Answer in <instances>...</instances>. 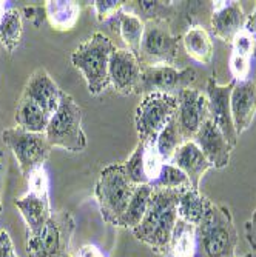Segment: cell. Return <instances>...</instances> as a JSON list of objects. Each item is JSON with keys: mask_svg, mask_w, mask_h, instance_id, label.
<instances>
[{"mask_svg": "<svg viewBox=\"0 0 256 257\" xmlns=\"http://www.w3.org/2000/svg\"><path fill=\"white\" fill-rule=\"evenodd\" d=\"M0 159H2V154H0ZM2 168V165H0ZM2 208H4V200H2V196H0V214H2Z\"/></svg>", "mask_w": 256, "mask_h": 257, "instance_id": "obj_39", "label": "cell"}, {"mask_svg": "<svg viewBox=\"0 0 256 257\" xmlns=\"http://www.w3.org/2000/svg\"><path fill=\"white\" fill-rule=\"evenodd\" d=\"M238 232L228 206L210 203L196 226L195 257H236Z\"/></svg>", "mask_w": 256, "mask_h": 257, "instance_id": "obj_2", "label": "cell"}, {"mask_svg": "<svg viewBox=\"0 0 256 257\" xmlns=\"http://www.w3.org/2000/svg\"><path fill=\"white\" fill-rule=\"evenodd\" d=\"M151 188H168V190H182L190 188V180L173 163H165L160 170V174L156 180L150 183Z\"/></svg>", "mask_w": 256, "mask_h": 257, "instance_id": "obj_29", "label": "cell"}, {"mask_svg": "<svg viewBox=\"0 0 256 257\" xmlns=\"http://www.w3.org/2000/svg\"><path fill=\"white\" fill-rule=\"evenodd\" d=\"M7 10H8V8H5V4H4V2H0V20H2V17H4V14L7 13Z\"/></svg>", "mask_w": 256, "mask_h": 257, "instance_id": "obj_38", "label": "cell"}, {"mask_svg": "<svg viewBox=\"0 0 256 257\" xmlns=\"http://www.w3.org/2000/svg\"><path fill=\"white\" fill-rule=\"evenodd\" d=\"M45 136L53 148L59 147L71 153L85 150L87 136L82 130V109L66 92L62 94L60 105L51 115Z\"/></svg>", "mask_w": 256, "mask_h": 257, "instance_id": "obj_6", "label": "cell"}, {"mask_svg": "<svg viewBox=\"0 0 256 257\" xmlns=\"http://www.w3.org/2000/svg\"><path fill=\"white\" fill-rule=\"evenodd\" d=\"M74 229V217L68 211L53 213L37 234H27L28 257H73L69 248Z\"/></svg>", "mask_w": 256, "mask_h": 257, "instance_id": "obj_5", "label": "cell"}, {"mask_svg": "<svg viewBox=\"0 0 256 257\" xmlns=\"http://www.w3.org/2000/svg\"><path fill=\"white\" fill-rule=\"evenodd\" d=\"M244 231H245V239H247L250 248L253 251H256V209L253 211L251 217L245 222Z\"/></svg>", "mask_w": 256, "mask_h": 257, "instance_id": "obj_35", "label": "cell"}, {"mask_svg": "<svg viewBox=\"0 0 256 257\" xmlns=\"http://www.w3.org/2000/svg\"><path fill=\"white\" fill-rule=\"evenodd\" d=\"M170 163H173L175 167H178L189 177L192 188L195 190H199V182L202 176L210 168H213V165L205 159V156L202 154V151L198 148V145L193 140L184 142L175 153Z\"/></svg>", "mask_w": 256, "mask_h": 257, "instance_id": "obj_19", "label": "cell"}, {"mask_svg": "<svg viewBox=\"0 0 256 257\" xmlns=\"http://www.w3.org/2000/svg\"><path fill=\"white\" fill-rule=\"evenodd\" d=\"M22 13L34 28H40L43 20L46 19L45 7H25V8H22Z\"/></svg>", "mask_w": 256, "mask_h": 257, "instance_id": "obj_33", "label": "cell"}, {"mask_svg": "<svg viewBox=\"0 0 256 257\" xmlns=\"http://www.w3.org/2000/svg\"><path fill=\"white\" fill-rule=\"evenodd\" d=\"M5 145L13 151L22 176H28L39 167H43V162L50 157L53 147L48 144L45 134H36L25 131L19 126L8 128L2 133Z\"/></svg>", "mask_w": 256, "mask_h": 257, "instance_id": "obj_9", "label": "cell"}, {"mask_svg": "<svg viewBox=\"0 0 256 257\" xmlns=\"http://www.w3.org/2000/svg\"><path fill=\"white\" fill-rule=\"evenodd\" d=\"M231 117L238 136L247 131L256 114V83L253 80L235 82L230 96Z\"/></svg>", "mask_w": 256, "mask_h": 257, "instance_id": "obj_17", "label": "cell"}, {"mask_svg": "<svg viewBox=\"0 0 256 257\" xmlns=\"http://www.w3.org/2000/svg\"><path fill=\"white\" fill-rule=\"evenodd\" d=\"M136 186L137 185H134L127 176L122 163H113L101 171L95 196L102 219L107 223L118 226L136 191Z\"/></svg>", "mask_w": 256, "mask_h": 257, "instance_id": "obj_4", "label": "cell"}, {"mask_svg": "<svg viewBox=\"0 0 256 257\" xmlns=\"http://www.w3.org/2000/svg\"><path fill=\"white\" fill-rule=\"evenodd\" d=\"M196 252V226L178 219L168 257H195Z\"/></svg>", "mask_w": 256, "mask_h": 257, "instance_id": "obj_26", "label": "cell"}, {"mask_svg": "<svg viewBox=\"0 0 256 257\" xmlns=\"http://www.w3.org/2000/svg\"><path fill=\"white\" fill-rule=\"evenodd\" d=\"M178 109V96L165 92L147 94L139 103L134 115L136 131L141 142H156L157 136L175 117Z\"/></svg>", "mask_w": 256, "mask_h": 257, "instance_id": "obj_7", "label": "cell"}, {"mask_svg": "<svg viewBox=\"0 0 256 257\" xmlns=\"http://www.w3.org/2000/svg\"><path fill=\"white\" fill-rule=\"evenodd\" d=\"M151 193H153V188L148 183L147 185H137L136 191H134L130 203H128V206L125 209L124 216L121 217L118 226L134 229L139 223H141L144 216H145V213H147Z\"/></svg>", "mask_w": 256, "mask_h": 257, "instance_id": "obj_25", "label": "cell"}, {"mask_svg": "<svg viewBox=\"0 0 256 257\" xmlns=\"http://www.w3.org/2000/svg\"><path fill=\"white\" fill-rule=\"evenodd\" d=\"M62 94L63 91L57 86L51 76L43 68H39L30 76L25 88H23L22 97L34 102L48 115H53L60 105Z\"/></svg>", "mask_w": 256, "mask_h": 257, "instance_id": "obj_16", "label": "cell"}, {"mask_svg": "<svg viewBox=\"0 0 256 257\" xmlns=\"http://www.w3.org/2000/svg\"><path fill=\"white\" fill-rule=\"evenodd\" d=\"M144 151H145V144L139 140V144L134 148L133 154L128 157V160H125L122 163L127 176L130 177V180L134 185H147L148 183V179H147L145 170H144Z\"/></svg>", "mask_w": 256, "mask_h": 257, "instance_id": "obj_30", "label": "cell"}, {"mask_svg": "<svg viewBox=\"0 0 256 257\" xmlns=\"http://www.w3.org/2000/svg\"><path fill=\"white\" fill-rule=\"evenodd\" d=\"M184 144V140L181 137V133H179V126H178V122H176V117H173L168 125L160 131V134L157 136L156 139V148H157V153L160 154L162 160L165 163H170L175 153L178 151V148Z\"/></svg>", "mask_w": 256, "mask_h": 257, "instance_id": "obj_28", "label": "cell"}, {"mask_svg": "<svg viewBox=\"0 0 256 257\" xmlns=\"http://www.w3.org/2000/svg\"><path fill=\"white\" fill-rule=\"evenodd\" d=\"M198 73L195 68L178 69L175 66L159 65L144 66L141 74V83L137 94H153V92H165V94L178 96L181 91L190 88L196 80Z\"/></svg>", "mask_w": 256, "mask_h": 257, "instance_id": "obj_10", "label": "cell"}, {"mask_svg": "<svg viewBox=\"0 0 256 257\" xmlns=\"http://www.w3.org/2000/svg\"><path fill=\"white\" fill-rule=\"evenodd\" d=\"M244 257H253V254H251V252H248V254H245Z\"/></svg>", "mask_w": 256, "mask_h": 257, "instance_id": "obj_40", "label": "cell"}, {"mask_svg": "<svg viewBox=\"0 0 256 257\" xmlns=\"http://www.w3.org/2000/svg\"><path fill=\"white\" fill-rule=\"evenodd\" d=\"M182 190L153 188L142 222L131 229L137 240L165 257L170 255V242L178 222L176 205Z\"/></svg>", "mask_w": 256, "mask_h": 257, "instance_id": "obj_1", "label": "cell"}, {"mask_svg": "<svg viewBox=\"0 0 256 257\" xmlns=\"http://www.w3.org/2000/svg\"><path fill=\"white\" fill-rule=\"evenodd\" d=\"M14 205L27 223V234H37L53 214L50 194L28 191L23 197L16 199Z\"/></svg>", "mask_w": 256, "mask_h": 257, "instance_id": "obj_18", "label": "cell"}, {"mask_svg": "<svg viewBox=\"0 0 256 257\" xmlns=\"http://www.w3.org/2000/svg\"><path fill=\"white\" fill-rule=\"evenodd\" d=\"M164 165H165V162L162 160L160 154L157 153L156 142H147L145 151H144V170H145V176L148 179V185L157 179Z\"/></svg>", "mask_w": 256, "mask_h": 257, "instance_id": "obj_31", "label": "cell"}, {"mask_svg": "<svg viewBox=\"0 0 256 257\" xmlns=\"http://www.w3.org/2000/svg\"><path fill=\"white\" fill-rule=\"evenodd\" d=\"M235 86V80H231L227 85H219L212 76L207 82L205 96L208 100V115L213 120V123L221 130L227 142L231 148H235L238 144V133L235 130L233 117H231V108H230V96L231 89Z\"/></svg>", "mask_w": 256, "mask_h": 257, "instance_id": "obj_11", "label": "cell"}, {"mask_svg": "<svg viewBox=\"0 0 256 257\" xmlns=\"http://www.w3.org/2000/svg\"><path fill=\"white\" fill-rule=\"evenodd\" d=\"M247 16L244 14L239 2H212L210 25L215 37L230 43L244 30Z\"/></svg>", "mask_w": 256, "mask_h": 257, "instance_id": "obj_15", "label": "cell"}, {"mask_svg": "<svg viewBox=\"0 0 256 257\" xmlns=\"http://www.w3.org/2000/svg\"><path fill=\"white\" fill-rule=\"evenodd\" d=\"M182 43L187 54L202 63L210 65L213 60V42L208 31L202 27H192L182 36Z\"/></svg>", "mask_w": 256, "mask_h": 257, "instance_id": "obj_22", "label": "cell"}, {"mask_svg": "<svg viewBox=\"0 0 256 257\" xmlns=\"http://www.w3.org/2000/svg\"><path fill=\"white\" fill-rule=\"evenodd\" d=\"M114 20L119 27L122 40L128 46V51H131L133 54H136L139 57L142 37H144V30H145V22L136 13L127 10L125 7Z\"/></svg>", "mask_w": 256, "mask_h": 257, "instance_id": "obj_23", "label": "cell"}, {"mask_svg": "<svg viewBox=\"0 0 256 257\" xmlns=\"http://www.w3.org/2000/svg\"><path fill=\"white\" fill-rule=\"evenodd\" d=\"M14 119H16L17 126L22 130L36 133V134H45L46 128H48L51 115L46 114L34 102L20 96V99L17 102Z\"/></svg>", "mask_w": 256, "mask_h": 257, "instance_id": "obj_21", "label": "cell"}, {"mask_svg": "<svg viewBox=\"0 0 256 257\" xmlns=\"http://www.w3.org/2000/svg\"><path fill=\"white\" fill-rule=\"evenodd\" d=\"M0 257H19L13 239L7 229L0 231Z\"/></svg>", "mask_w": 256, "mask_h": 257, "instance_id": "obj_34", "label": "cell"}, {"mask_svg": "<svg viewBox=\"0 0 256 257\" xmlns=\"http://www.w3.org/2000/svg\"><path fill=\"white\" fill-rule=\"evenodd\" d=\"M141 74L142 65L136 54L128 50H114L110 57L108 79L116 92L122 96L134 94V92L137 94Z\"/></svg>", "mask_w": 256, "mask_h": 257, "instance_id": "obj_13", "label": "cell"}, {"mask_svg": "<svg viewBox=\"0 0 256 257\" xmlns=\"http://www.w3.org/2000/svg\"><path fill=\"white\" fill-rule=\"evenodd\" d=\"M210 203L212 200L205 197L199 190H195L192 186L190 188H184L179 194L176 205L178 219L198 226L207 214V209L210 206Z\"/></svg>", "mask_w": 256, "mask_h": 257, "instance_id": "obj_20", "label": "cell"}, {"mask_svg": "<svg viewBox=\"0 0 256 257\" xmlns=\"http://www.w3.org/2000/svg\"><path fill=\"white\" fill-rule=\"evenodd\" d=\"M77 257H105V255H104V252H102L96 245L88 243V245H83V246L79 249Z\"/></svg>", "mask_w": 256, "mask_h": 257, "instance_id": "obj_36", "label": "cell"}, {"mask_svg": "<svg viewBox=\"0 0 256 257\" xmlns=\"http://www.w3.org/2000/svg\"><path fill=\"white\" fill-rule=\"evenodd\" d=\"M114 50L113 42L105 34L95 33L71 54L73 65L82 73L88 91L93 96L101 94L110 86L108 65Z\"/></svg>", "mask_w": 256, "mask_h": 257, "instance_id": "obj_3", "label": "cell"}, {"mask_svg": "<svg viewBox=\"0 0 256 257\" xmlns=\"http://www.w3.org/2000/svg\"><path fill=\"white\" fill-rule=\"evenodd\" d=\"M22 39V16L17 8H8L0 20V43L13 53Z\"/></svg>", "mask_w": 256, "mask_h": 257, "instance_id": "obj_27", "label": "cell"}, {"mask_svg": "<svg viewBox=\"0 0 256 257\" xmlns=\"http://www.w3.org/2000/svg\"><path fill=\"white\" fill-rule=\"evenodd\" d=\"M193 142L202 151L205 159L213 165L216 170H222L230 163L231 148L227 139L221 133V130L213 123V120L208 117L193 137Z\"/></svg>", "mask_w": 256, "mask_h": 257, "instance_id": "obj_14", "label": "cell"}, {"mask_svg": "<svg viewBox=\"0 0 256 257\" xmlns=\"http://www.w3.org/2000/svg\"><path fill=\"white\" fill-rule=\"evenodd\" d=\"M125 4L127 2H121V0H96V2H93V8H95L98 20L101 23H107L118 17Z\"/></svg>", "mask_w": 256, "mask_h": 257, "instance_id": "obj_32", "label": "cell"}, {"mask_svg": "<svg viewBox=\"0 0 256 257\" xmlns=\"http://www.w3.org/2000/svg\"><path fill=\"white\" fill-rule=\"evenodd\" d=\"M244 30H247L251 34V37L254 39V43H256V7H254V11L250 16H247Z\"/></svg>", "mask_w": 256, "mask_h": 257, "instance_id": "obj_37", "label": "cell"}, {"mask_svg": "<svg viewBox=\"0 0 256 257\" xmlns=\"http://www.w3.org/2000/svg\"><path fill=\"white\" fill-rule=\"evenodd\" d=\"M176 122L184 142H190L201 125L210 117L208 115V100L202 91L195 88H187L178 94V109Z\"/></svg>", "mask_w": 256, "mask_h": 257, "instance_id": "obj_12", "label": "cell"}, {"mask_svg": "<svg viewBox=\"0 0 256 257\" xmlns=\"http://www.w3.org/2000/svg\"><path fill=\"white\" fill-rule=\"evenodd\" d=\"M179 56V36L165 20H145L139 62L144 66H173Z\"/></svg>", "mask_w": 256, "mask_h": 257, "instance_id": "obj_8", "label": "cell"}, {"mask_svg": "<svg viewBox=\"0 0 256 257\" xmlns=\"http://www.w3.org/2000/svg\"><path fill=\"white\" fill-rule=\"evenodd\" d=\"M46 19L50 25L57 31H68L74 28L80 14V7L76 2H63V0H48L45 4Z\"/></svg>", "mask_w": 256, "mask_h": 257, "instance_id": "obj_24", "label": "cell"}]
</instances>
